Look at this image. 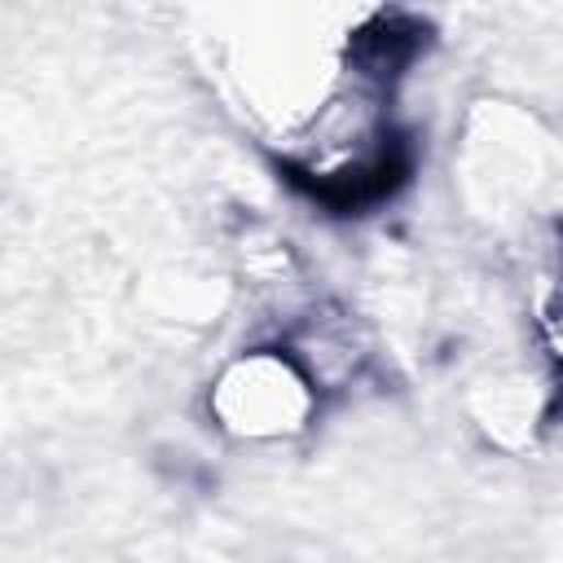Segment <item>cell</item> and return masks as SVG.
<instances>
[{
    "mask_svg": "<svg viewBox=\"0 0 563 563\" xmlns=\"http://www.w3.org/2000/svg\"><path fill=\"white\" fill-rule=\"evenodd\" d=\"M211 405L238 435H290L308 422L317 387L286 347H264L246 352L220 374Z\"/></svg>",
    "mask_w": 563,
    "mask_h": 563,
    "instance_id": "cell-1",
    "label": "cell"
},
{
    "mask_svg": "<svg viewBox=\"0 0 563 563\" xmlns=\"http://www.w3.org/2000/svg\"><path fill=\"white\" fill-rule=\"evenodd\" d=\"M559 413H563V365H559Z\"/></svg>",
    "mask_w": 563,
    "mask_h": 563,
    "instance_id": "cell-2",
    "label": "cell"
}]
</instances>
